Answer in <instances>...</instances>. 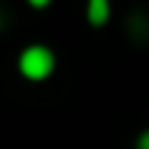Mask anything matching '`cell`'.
<instances>
[{
    "mask_svg": "<svg viewBox=\"0 0 149 149\" xmlns=\"http://www.w3.org/2000/svg\"><path fill=\"white\" fill-rule=\"evenodd\" d=\"M55 66V58L47 47H28L19 55V72L28 80H44Z\"/></svg>",
    "mask_w": 149,
    "mask_h": 149,
    "instance_id": "6da1fadb",
    "label": "cell"
},
{
    "mask_svg": "<svg viewBox=\"0 0 149 149\" xmlns=\"http://www.w3.org/2000/svg\"><path fill=\"white\" fill-rule=\"evenodd\" d=\"M31 3H33V6H36V8H42V6H47V3H50V0H31Z\"/></svg>",
    "mask_w": 149,
    "mask_h": 149,
    "instance_id": "3957f363",
    "label": "cell"
},
{
    "mask_svg": "<svg viewBox=\"0 0 149 149\" xmlns=\"http://www.w3.org/2000/svg\"><path fill=\"white\" fill-rule=\"evenodd\" d=\"M138 149H149V133H144L138 138Z\"/></svg>",
    "mask_w": 149,
    "mask_h": 149,
    "instance_id": "7a4b0ae2",
    "label": "cell"
}]
</instances>
